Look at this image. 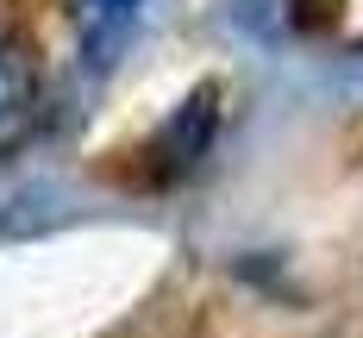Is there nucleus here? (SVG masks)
Instances as JSON below:
<instances>
[{"label":"nucleus","instance_id":"20e7f679","mask_svg":"<svg viewBox=\"0 0 363 338\" xmlns=\"http://www.w3.org/2000/svg\"><path fill=\"white\" fill-rule=\"evenodd\" d=\"M294 13H301V0H232V19L257 44H282L294 32Z\"/></svg>","mask_w":363,"mask_h":338},{"label":"nucleus","instance_id":"f03ea898","mask_svg":"<svg viewBox=\"0 0 363 338\" xmlns=\"http://www.w3.org/2000/svg\"><path fill=\"white\" fill-rule=\"evenodd\" d=\"M213 132H219L213 88H194V94H188V101L169 113V125L157 132V145H150V157H157V176H188V169L207 157Z\"/></svg>","mask_w":363,"mask_h":338},{"label":"nucleus","instance_id":"7ed1b4c3","mask_svg":"<svg viewBox=\"0 0 363 338\" xmlns=\"http://www.w3.org/2000/svg\"><path fill=\"white\" fill-rule=\"evenodd\" d=\"M26 107H32V57L13 32H0V125H13Z\"/></svg>","mask_w":363,"mask_h":338},{"label":"nucleus","instance_id":"f257e3e1","mask_svg":"<svg viewBox=\"0 0 363 338\" xmlns=\"http://www.w3.org/2000/svg\"><path fill=\"white\" fill-rule=\"evenodd\" d=\"M150 0H69L75 13V44H82V69L88 75H113L119 57L132 50V38L145 26Z\"/></svg>","mask_w":363,"mask_h":338}]
</instances>
